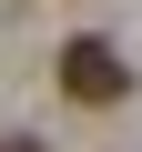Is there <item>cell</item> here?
<instances>
[{
    "label": "cell",
    "mask_w": 142,
    "mask_h": 152,
    "mask_svg": "<svg viewBox=\"0 0 142 152\" xmlns=\"http://www.w3.org/2000/svg\"><path fill=\"white\" fill-rule=\"evenodd\" d=\"M61 91L81 102V112H112V102L132 91V71H122V51H112V41H91V31H81V41H61Z\"/></svg>",
    "instance_id": "1"
},
{
    "label": "cell",
    "mask_w": 142,
    "mask_h": 152,
    "mask_svg": "<svg viewBox=\"0 0 142 152\" xmlns=\"http://www.w3.org/2000/svg\"><path fill=\"white\" fill-rule=\"evenodd\" d=\"M0 152H41V142H31V132H20V142H0Z\"/></svg>",
    "instance_id": "2"
}]
</instances>
